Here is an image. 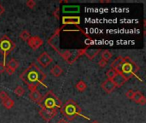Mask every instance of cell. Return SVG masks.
Listing matches in <instances>:
<instances>
[{
    "label": "cell",
    "mask_w": 146,
    "mask_h": 123,
    "mask_svg": "<svg viewBox=\"0 0 146 123\" xmlns=\"http://www.w3.org/2000/svg\"><path fill=\"white\" fill-rule=\"evenodd\" d=\"M80 23V16H63L62 17V24H74L79 25Z\"/></svg>",
    "instance_id": "obj_13"
},
{
    "label": "cell",
    "mask_w": 146,
    "mask_h": 123,
    "mask_svg": "<svg viewBox=\"0 0 146 123\" xmlns=\"http://www.w3.org/2000/svg\"><path fill=\"white\" fill-rule=\"evenodd\" d=\"M127 80H128L121 72H117V74L112 80V81L114 82V84L115 85L116 87H121Z\"/></svg>",
    "instance_id": "obj_12"
},
{
    "label": "cell",
    "mask_w": 146,
    "mask_h": 123,
    "mask_svg": "<svg viewBox=\"0 0 146 123\" xmlns=\"http://www.w3.org/2000/svg\"><path fill=\"white\" fill-rule=\"evenodd\" d=\"M37 62H38L43 68H47V67L53 62V59H52V57L49 55L48 52L44 51V52H42V53L38 57Z\"/></svg>",
    "instance_id": "obj_8"
},
{
    "label": "cell",
    "mask_w": 146,
    "mask_h": 123,
    "mask_svg": "<svg viewBox=\"0 0 146 123\" xmlns=\"http://www.w3.org/2000/svg\"><path fill=\"white\" fill-rule=\"evenodd\" d=\"M50 74L55 77H60L62 74V68L59 65H55L50 69Z\"/></svg>",
    "instance_id": "obj_17"
},
{
    "label": "cell",
    "mask_w": 146,
    "mask_h": 123,
    "mask_svg": "<svg viewBox=\"0 0 146 123\" xmlns=\"http://www.w3.org/2000/svg\"><path fill=\"white\" fill-rule=\"evenodd\" d=\"M101 51L100 49H87L86 48V51H85V55L90 59V60H92L94 59L98 55V53Z\"/></svg>",
    "instance_id": "obj_15"
},
{
    "label": "cell",
    "mask_w": 146,
    "mask_h": 123,
    "mask_svg": "<svg viewBox=\"0 0 146 123\" xmlns=\"http://www.w3.org/2000/svg\"><path fill=\"white\" fill-rule=\"evenodd\" d=\"M122 61H123V57H121V56L117 57L112 62V63H111V65H110V66H111V68L117 71L118 68H120L121 64L122 63Z\"/></svg>",
    "instance_id": "obj_16"
},
{
    "label": "cell",
    "mask_w": 146,
    "mask_h": 123,
    "mask_svg": "<svg viewBox=\"0 0 146 123\" xmlns=\"http://www.w3.org/2000/svg\"><path fill=\"white\" fill-rule=\"evenodd\" d=\"M139 104L140 105H145V104H146V98H145V96H144V97L142 98V99H141V100L139 101Z\"/></svg>",
    "instance_id": "obj_31"
},
{
    "label": "cell",
    "mask_w": 146,
    "mask_h": 123,
    "mask_svg": "<svg viewBox=\"0 0 146 123\" xmlns=\"http://www.w3.org/2000/svg\"><path fill=\"white\" fill-rule=\"evenodd\" d=\"M92 123H99L98 122H97V121H94V122H92Z\"/></svg>",
    "instance_id": "obj_35"
},
{
    "label": "cell",
    "mask_w": 146,
    "mask_h": 123,
    "mask_svg": "<svg viewBox=\"0 0 146 123\" xmlns=\"http://www.w3.org/2000/svg\"><path fill=\"white\" fill-rule=\"evenodd\" d=\"M107 65H108V62L105 61V60H104V59H101V60L98 62V66H99L100 68H105Z\"/></svg>",
    "instance_id": "obj_28"
},
{
    "label": "cell",
    "mask_w": 146,
    "mask_h": 123,
    "mask_svg": "<svg viewBox=\"0 0 146 123\" xmlns=\"http://www.w3.org/2000/svg\"><path fill=\"white\" fill-rule=\"evenodd\" d=\"M38 105H40L42 109H61L62 102L52 91H49L43 96Z\"/></svg>",
    "instance_id": "obj_4"
},
{
    "label": "cell",
    "mask_w": 146,
    "mask_h": 123,
    "mask_svg": "<svg viewBox=\"0 0 146 123\" xmlns=\"http://www.w3.org/2000/svg\"><path fill=\"white\" fill-rule=\"evenodd\" d=\"M140 68L129 57H123L122 63L121 64L117 72H121L127 80H129L133 76H136Z\"/></svg>",
    "instance_id": "obj_3"
},
{
    "label": "cell",
    "mask_w": 146,
    "mask_h": 123,
    "mask_svg": "<svg viewBox=\"0 0 146 123\" xmlns=\"http://www.w3.org/2000/svg\"><path fill=\"white\" fill-rule=\"evenodd\" d=\"M42 98H43V96L38 90H34L33 92H30V93H29V98L32 101H33L34 103H37L38 104L40 103Z\"/></svg>",
    "instance_id": "obj_14"
},
{
    "label": "cell",
    "mask_w": 146,
    "mask_h": 123,
    "mask_svg": "<svg viewBox=\"0 0 146 123\" xmlns=\"http://www.w3.org/2000/svg\"><path fill=\"white\" fill-rule=\"evenodd\" d=\"M15 48V43L7 36L4 35L0 39V52L3 55V63H5L6 57L11 53Z\"/></svg>",
    "instance_id": "obj_5"
},
{
    "label": "cell",
    "mask_w": 146,
    "mask_h": 123,
    "mask_svg": "<svg viewBox=\"0 0 146 123\" xmlns=\"http://www.w3.org/2000/svg\"><path fill=\"white\" fill-rule=\"evenodd\" d=\"M20 79L27 86L30 92L37 90L39 85H43L44 80L46 79V74H44L39 67L32 63L30 66L21 74Z\"/></svg>",
    "instance_id": "obj_1"
},
{
    "label": "cell",
    "mask_w": 146,
    "mask_h": 123,
    "mask_svg": "<svg viewBox=\"0 0 146 123\" xmlns=\"http://www.w3.org/2000/svg\"><path fill=\"white\" fill-rule=\"evenodd\" d=\"M30 37H31V35H30L29 32L27 31V30H23V31L20 33V39H22V40H24V41H27V40L29 39Z\"/></svg>",
    "instance_id": "obj_23"
},
{
    "label": "cell",
    "mask_w": 146,
    "mask_h": 123,
    "mask_svg": "<svg viewBox=\"0 0 146 123\" xmlns=\"http://www.w3.org/2000/svg\"><path fill=\"white\" fill-rule=\"evenodd\" d=\"M18 67H19V62L15 58H11L7 63V66L5 68V72L8 74V75L10 76L15 73V71L18 68Z\"/></svg>",
    "instance_id": "obj_10"
},
{
    "label": "cell",
    "mask_w": 146,
    "mask_h": 123,
    "mask_svg": "<svg viewBox=\"0 0 146 123\" xmlns=\"http://www.w3.org/2000/svg\"><path fill=\"white\" fill-rule=\"evenodd\" d=\"M27 42V45L30 46V48L33 51L38 50L44 43L43 39L38 36H31Z\"/></svg>",
    "instance_id": "obj_9"
},
{
    "label": "cell",
    "mask_w": 146,
    "mask_h": 123,
    "mask_svg": "<svg viewBox=\"0 0 146 123\" xmlns=\"http://www.w3.org/2000/svg\"><path fill=\"white\" fill-rule=\"evenodd\" d=\"M101 56H102V59H104V60H105V61H109L112 57H113V54L110 51H108V50H104V51H103V52H102V54H101Z\"/></svg>",
    "instance_id": "obj_22"
},
{
    "label": "cell",
    "mask_w": 146,
    "mask_h": 123,
    "mask_svg": "<svg viewBox=\"0 0 146 123\" xmlns=\"http://www.w3.org/2000/svg\"><path fill=\"white\" fill-rule=\"evenodd\" d=\"M61 112L69 121H73L77 116H81L86 118V116L82 115L81 108L74 100H68L61 107Z\"/></svg>",
    "instance_id": "obj_2"
},
{
    "label": "cell",
    "mask_w": 146,
    "mask_h": 123,
    "mask_svg": "<svg viewBox=\"0 0 146 123\" xmlns=\"http://www.w3.org/2000/svg\"><path fill=\"white\" fill-rule=\"evenodd\" d=\"M14 92H15V94L16 96H18V97H22V96L24 95V93H25V90H24V88H23L21 86H18L15 89Z\"/></svg>",
    "instance_id": "obj_24"
},
{
    "label": "cell",
    "mask_w": 146,
    "mask_h": 123,
    "mask_svg": "<svg viewBox=\"0 0 146 123\" xmlns=\"http://www.w3.org/2000/svg\"><path fill=\"white\" fill-rule=\"evenodd\" d=\"M116 74H117V71H116V70L110 68V69H109V70L106 72V76H107L108 80H112L113 78L115 76Z\"/></svg>",
    "instance_id": "obj_25"
},
{
    "label": "cell",
    "mask_w": 146,
    "mask_h": 123,
    "mask_svg": "<svg viewBox=\"0 0 146 123\" xmlns=\"http://www.w3.org/2000/svg\"><path fill=\"white\" fill-rule=\"evenodd\" d=\"M59 33H60V29H57L56 31V33H54V35L52 37H50L48 40V44L50 45H51L52 47H54V43H57L58 41V37H59Z\"/></svg>",
    "instance_id": "obj_18"
},
{
    "label": "cell",
    "mask_w": 146,
    "mask_h": 123,
    "mask_svg": "<svg viewBox=\"0 0 146 123\" xmlns=\"http://www.w3.org/2000/svg\"><path fill=\"white\" fill-rule=\"evenodd\" d=\"M5 68H6L5 63L0 62V74H3V73L5 72Z\"/></svg>",
    "instance_id": "obj_30"
},
{
    "label": "cell",
    "mask_w": 146,
    "mask_h": 123,
    "mask_svg": "<svg viewBox=\"0 0 146 123\" xmlns=\"http://www.w3.org/2000/svg\"><path fill=\"white\" fill-rule=\"evenodd\" d=\"M57 115V109H41L39 110V116L46 122H50Z\"/></svg>",
    "instance_id": "obj_7"
},
{
    "label": "cell",
    "mask_w": 146,
    "mask_h": 123,
    "mask_svg": "<svg viewBox=\"0 0 146 123\" xmlns=\"http://www.w3.org/2000/svg\"><path fill=\"white\" fill-rule=\"evenodd\" d=\"M4 12H5V9H4V7H3L2 4H0V15H3Z\"/></svg>",
    "instance_id": "obj_32"
},
{
    "label": "cell",
    "mask_w": 146,
    "mask_h": 123,
    "mask_svg": "<svg viewBox=\"0 0 146 123\" xmlns=\"http://www.w3.org/2000/svg\"><path fill=\"white\" fill-rule=\"evenodd\" d=\"M26 5L29 8V9H33L36 5V3L33 0H27L26 2Z\"/></svg>",
    "instance_id": "obj_26"
},
{
    "label": "cell",
    "mask_w": 146,
    "mask_h": 123,
    "mask_svg": "<svg viewBox=\"0 0 146 123\" xmlns=\"http://www.w3.org/2000/svg\"><path fill=\"white\" fill-rule=\"evenodd\" d=\"M143 97H144V95L142 94V92H139V91H137V92H134L133 96V98H132V100H133V102H135L136 104H139V101L142 99Z\"/></svg>",
    "instance_id": "obj_21"
},
{
    "label": "cell",
    "mask_w": 146,
    "mask_h": 123,
    "mask_svg": "<svg viewBox=\"0 0 146 123\" xmlns=\"http://www.w3.org/2000/svg\"><path fill=\"white\" fill-rule=\"evenodd\" d=\"M85 51L86 48L79 50H68L65 51L62 54H61V56L68 64H73L79 57L85 55Z\"/></svg>",
    "instance_id": "obj_6"
},
{
    "label": "cell",
    "mask_w": 146,
    "mask_h": 123,
    "mask_svg": "<svg viewBox=\"0 0 146 123\" xmlns=\"http://www.w3.org/2000/svg\"><path fill=\"white\" fill-rule=\"evenodd\" d=\"M101 87L108 94H110L111 92H113L115 91V89L116 88L114 82L111 80H108V79L101 84Z\"/></svg>",
    "instance_id": "obj_11"
},
{
    "label": "cell",
    "mask_w": 146,
    "mask_h": 123,
    "mask_svg": "<svg viewBox=\"0 0 146 123\" xmlns=\"http://www.w3.org/2000/svg\"><path fill=\"white\" fill-rule=\"evenodd\" d=\"M9 98V95H8L4 91H1V92H0V99H1L2 101L7 99V98Z\"/></svg>",
    "instance_id": "obj_27"
},
{
    "label": "cell",
    "mask_w": 146,
    "mask_h": 123,
    "mask_svg": "<svg viewBox=\"0 0 146 123\" xmlns=\"http://www.w3.org/2000/svg\"><path fill=\"white\" fill-rule=\"evenodd\" d=\"M56 123H69L68 121H66L65 119H61V120H59L58 122Z\"/></svg>",
    "instance_id": "obj_33"
},
{
    "label": "cell",
    "mask_w": 146,
    "mask_h": 123,
    "mask_svg": "<svg viewBox=\"0 0 146 123\" xmlns=\"http://www.w3.org/2000/svg\"><path fill=\"white\" fill-rule=\"evenodd\" d=\"M133 93H134V92H133L132 89H130V90H128V91L126 92V97H127V98H129V99L132 100V98H133Z\"/></svg>",
    "instance_id": "obj_29"
},
{
    "label": "cell",
    "mask_w": 146,
    "mask_h": 123,
    "mask_svg": "<svg viewBox=\"0 0 146 123\" xmlns=\"http://www.w3.org/2000/svg\"><path fill=\"white\" fill-rule=\"evenodd\" d=\"M2 104H3V107L6 108L7 110H10V109H12V108L14 107L15 102H14V100H12L10 98H7V99H5V100L2 101Z\"/></svg>",
    "instance_id": "obj_19"
},
{
    "label": "cell",
    "mask_w": 146,
    "mask_h": 123,
    "mask_svg": "<svg viewBox=\"0 0 146 123\" xmlns=\"http://www.w3.org/2000/svg\"><path fill=\"white\" fill-rule=\"evenodd\" d=\"M100 3H111V1H100Z\"/></svg>",
    "instance_id": "obj_34"
},
{
    "label": "cell",
    "mask_w": 146,
    "mask_h": 123,
    "mask_svg": "<svg viewBox=\"0 0 146 123\" xmlns=\"http://www.w3.org/2000/svg\"><path fill=\"white\" fill-rule=\"evenodd\" d=\"M75 87H76L77 91H79L80 92H85V91L86 90L87 85H86L83 80H80V81L76 84Z\"/></svg>",
    "instance_id": "obj_20"
}]
</instances>
